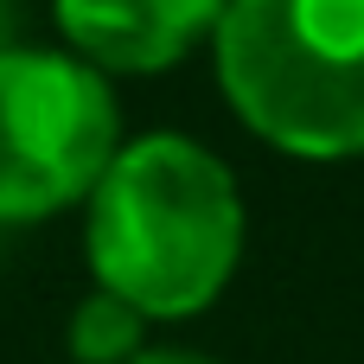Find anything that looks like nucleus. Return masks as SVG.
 <instances>
[{
  "mask_svg": "<svg viewBox=\"0 0 364 364\" xmlns=\"http://www.w3.org/2000/svg\"><path fill=\"white\" fill-rule=\"evenodd\" d=\"M147 352V314L109 288H90L70 314V358L77 364H128Z\"/></svg>",
  "mask_w": 364,
  "mask_h": 364,
  "instance_id": "5",
  "label": "nucleus"
},
{
  "mask_svg": "<svg viewBox=\"0 0 364 364\" xmlns=\"http://www.w3.org/2000/svg\"><path fill=\"white\" fill-rule=\"evenodd\" d=\"M122 154L109 77L77 51H0V224L70 211Z\"/></svg>",
  "mask_w": 364,
  "mask_h": 364,
  "instance_id": "3",
  "label": "nucleus"
},
{
  "mask_svg": "<svg viewBox=\"0 0 364 364\" xmlns=\"http://www.w3.org/2000/svg\"><path fill=\"white\" fill-rule=\"evenodd\" d=\"M237 173L192 134L122 141L96 192L83 198V250L96 288L122 294L147 320L205 314L243 262Z\"/></svg>",
  "mask_w": 364,
  "mask_h": 364,
  "instance_id": "1",
  "label": "nucleus"
},
{
  "mask_svg": "<svg viewBox=\"0 0 364 364\" xmlns=\"http://www.w3.org/2000/svg\"><path fill=\"white\" fill-rule=\"evenodd\" d=\"M128 364H218V358H205V352H186V346H147L141 358H128Z\"/></svg>",
  "mask_w": 364,
  "mask_h": 364,
  "instance_id": "6",
  "label": "nucleus"
},
{
  "mask_svg": "<svg viewBox=\"0 0 364 364\" xmlns=\"http://www.w3.org/2000/svg\"><path fill=\"white\" fill-rule=\"evenodd\" d=\"M211 51L256 141L288 160L364 154V0H230Z\"/></svg>",
  "mask_w": 364,
  "mask_h": 364,
  "instance_id": "2",
  "label": "nucleus"
},
{
  "mask_svg": "<svg viewBox=\"0 0 364 364\" xmlns=\"http://www.w3.org/2000/svg\"><path fill=\"white\" fill-rule=\"evenodd\" d=\"M13 45H19V6L0 0V51H13Z\"/></svg>",
  "mask_w": 364,
  "mask_h": 364,
  "instance_id": "7",
  "label": "nucleus"
},
{
  "mask_svg": "<svg viewBox=\"0 0 364 364\" xmlns=\"http://www.w3.org/2000/svg\"><path fill=\"white\" fill-rule=\"evenodd\" d=\"M230 0H58L64 45L102 77H154L198 38H218Z\"/></svg>",
  "mask_w": 364,
  "mask_h": 364,
  "instance_id": "4",
  "label": "nucleus"
}]
</instances>
